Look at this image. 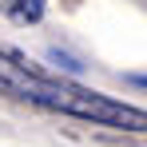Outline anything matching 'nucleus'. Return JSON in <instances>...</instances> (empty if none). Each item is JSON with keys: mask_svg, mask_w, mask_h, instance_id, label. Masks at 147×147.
Wrapping results in <instances>:
<instances>
[{"mask_svg": "<svg viewBox=\"0 0 147 147\" xmlns=\"http://www.w3.org/2000/svg\"><path fill=\"white\" fill-rule=\"evenodd\" d=\"M0 96L12 103H24V107H36V111H48V115L92 123V127L147 135L143 107L115 99V96H103L96 88H84L72 76L44 72L36 60H28L12 48H0Z\"/></svg>", "mask_w": 147, "mask_h": 147, "instance_id": "obj_1", "label": "nucleus"}, {"mask_svg": "<svg viewBox=\"0 0 147 147\" xmlns=\"http://www.w3.org/2000/svg\"><path fill=\"white\" fill-rule=\"evenodd\" d=\"M44 8H48V0H0V12L12 20V24H40L44 20Z\"/></svg>", "mask_w": 147, "mask_h": 147, "instance_id": "obj_2", "label": "nucleus"}, {"mask_svg": "<svg viewBox=\"0 0 147 147\" xmlns=\"http://www.w3.org/2000/svg\"><path fill=\"white\" fill-rule=\"evenodd\" d=\"M127 84H135V88H143V92H147V76H127Z\"/></svg>", "mask_w": 147, "mask_h": 147, "instance_id": "obj_3", "label": "nucleus"}]
</instances>
